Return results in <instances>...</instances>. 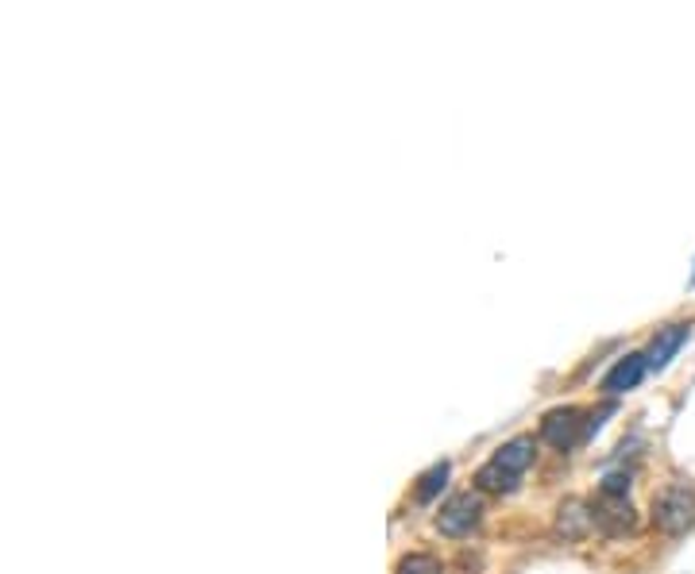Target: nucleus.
<instances>
[{
    "label": "nucleus",
    "instance_id": "obj_11",
    "mask_svg": "<svg viewBox=\"0 0 695 574\" xmlns=\"http://www.w3.org/2000/svg\"><path fill=\"white\" fill-rule=\"evenodd\" d=\"M599 490L603 493H630V475H607Z\"/></svg>",
    "mask_w": 695,
    "mask_h": 574
},
{
    "label": "nucleus",
    "instance_id": "obj_10",
    "mask_svg": "<svg viewBox=\"0 0 695 574\" xmlns=\"http://www.w3.org/2000/svg\"><path fill=\"white\" fill-rule=\"evenodd\" d=\"M394 574H444L441 560H433V555H406L402 563H398Z\"/></svg>",
    "mask_w": 695,
    "mask_h": 574
},
{
    "label": "nucleus",
    "instance_id": "obj_6",
    "mask_svg": "<svg viewBox=\"0 0 695 574\" xmlns=\"http://www.w3.org/2000/svg\"><path fill=\"white\" fill-rule=\"evenodd\" d=\"M688 336H692V325H668V328H661V332L653 336L650 351H645V363H650V371H665V366L676 359V351L688 343Z\"/></svg>",
    "mask_w": 695,
    "mask_h": 574
},
{
    "label": "nucleus",
    "instance_id": "obj_2",
    "mask_svg": "<svg viewBox=\"0 0 695 574\" xmlns=\"http://www.w3.org/2000/svg\"><path fill=\"white\" fill-rule=\"evenodd\" d=\"M653 524L665 536H684L695 529V493L688 486H668L657 501H653Z\"/></svg>",
    "mask_w": 695,
    "mask_h": 574
},
{
    "label": "nucleus",
    "instance_id": "obj_8",
    "mask_svg": "<svg viewBox=\"0 0 695 574\" xmlns=\"http://www.w3.org/2000/svg\"><path fill=\"white\" fill-rule=\"evenodd\" d=\"M591 529H596V517H591V509L583 506V501H565V506H560V513H557V536L583 540Z\"/></svg>",
    "mask_w": 695,
    "mask_h": 574
},
{
    "label": "nucleus",
    "instance_id": "obj_1",
    "mask_svg": "<svg viewBox=\"0 0 695 574\" xmlns=\"http://www.w3.org/2000/svg\"><path fill=\"white\" fill-rule=\"evenodd\" d=\"M529 467H534V439L518 436L498 447V451L475 470V486H480L483 493H510Z\"/></svg>",
    "mask_w": 695,
    "mask_h": 574
},
{
    "label": "nucleus",
    "instance_id": "obj_4",
    "mask_svg": "<svg viewBox=\"0 0 695 574\" xmlns=\"http://www.w3.org/2000/svg\"><path fill=\"white\" fill-rule=\"evenodd\" d=\"M480 517H483V501L475 498V493H456V498L444 501L441 513H436V529H441L444 536L460 540L480 524Z\"/></svg>",
    "mask_w": 695,
    "mask_h": 574
},
{
    "label": "nucleus",
    "instance_id": "obj_3",
    "mask_svg": "<svg viewBox=\"0 0 695 574\" xmlns=\"http://www.w3.org/2000/svg\"><path fill=\"white\" fill-rule=\"evenodd\" d=\"M591 517H596V529L603 532V536H626V532H634V524H638V513H634V506H630V493L599 490V501L591 506Z\"/></svg>",
    "mask_w": 695,
    "mask_h": 574
},
{
    "label": "nucleus",
    "instance_id": "obj_5",
    "mask_svg": "<svg viewBox=\"0 0 695 574\" xmlns=\"http://www.w3.org/2000/svg\"><path fill=\"white\" fill-rule=\"evenodd\" d=\"M583 432H588V421H583V413L572 405L552 408V413L541 421V439L549 447H557V451H568L576 439H583Z\"/></svg>",
    "mask_w": 695,
    "mask_h": 574
},
{
    "label": "nucleus",
    "instance_id": "obj_9",
    "mask_svg": "<svg viewBox=\"0 0 695 574\" xmlns=\"http://www.w3.org/2000/svg\"><path fill=\"white\" fill-rule=\"evenodd\" d=\"M452 467L449 463H436V467H429L425 475L418 478V490H413V501H421V506H429V501L436 498V493L444 490V482H449Z\"/></svg>",
    "mask_w": 695,
    "mask_h": 574
},
{
    "label": "nucleus",
    "instance_id": "obj_7",
    "mask_svg": "<svg viewBox=\"0 0 695 574\" xmlns=\"http://www.w3.org/2000/svg\"><path fill=\"white\" fill-rule=\"evenodd\" d=\"M645 371H650L645 355H626V359H619V363H614L611 371H607L603 390L611 393V397H619V393H630L638 382L645 379Z\"/></svg>",
    "mask_w": 695,
    "mask_h": 574
}]
</instances>
